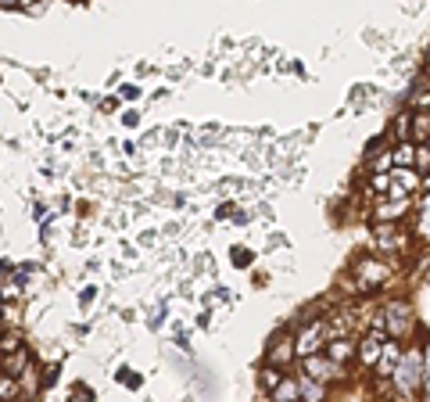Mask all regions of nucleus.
Instances as JSON below:
<instances>
[{
    "mask_svg": "<svg viewBox=\"0 0 430 402\" xmlns=\"http://www.w3.org/2000/svg\"><path fill=\"white\" fill-rule=\"evenodd\" d=\"M423 374H427L423 352H420V349H405L402 359H398V367H395V374H391L398 395H402V399H413V395L420 392V385H423Z\"/></svg>",
    "mask_w": 430,
    "mask_h": 402,
    "instance_id": "1",
    "label": "nucleus"
},
{
    "mask_svg": "<svg viewBox=\"0 0 430 402\" xmlns=\"http://www.w3.org/2000/svg\"><path fill=\"white\" fill-rule=\"evenodd\" d=\"M380 327H384V334H391L395 342H398V337H409V334H413V305L402 302V299L387 302L380 309Z\"/></svg>",
    "mask_w": 430,
    "mask_h": 402,
    "instance_id": "2",
    "label": "nucleus"
},
{
    "mask_svg": "<svg viewBox=\"0 0 430 402\" xmlns=\"http://www.w3.org/2000/svg\"><path fill=\"white\" fill-rule=\"evenodd\" d=\"M327 342H330V324H327V320H312L305 330L294 337V355H301V359H305V355H316Z\"/></svg>",
    "mask_w": 430,
    "mask_h": 402,
    "instance_id": "3",
    "label": "nucleus"
},
{
    "mask_svg": "<svg viewBox=\"0 0 430 402\" xmlns=\"http://www.w3.org/2000/svg\"><path fill=\"white\" fill-rule=\"evenodd\" d=\"M355 273H359V291H370V287L387 284V277H391V262L387 259H359Z\"/></svg>",
    "mask_w": 430,
    "mask_h": 402,
    "instance_id": "4",
    "label": "nucleus"
},
{
    "mask_svg": "<svg viewBox=\"0 0 430 402\" xmlns=\"http://www.w3.org/2000/svg\"><path fill=\"white\" fill-rule=\"evenodd\" d=\"M305 374L312 377V380H319V385H330V380H344L348 374H344V367H337L334 359H327V355H305Z\"/></svg>",
    "mask_w": 430,
    "mask_h": 402,
    "instance_id": "5",
    "label": "nucleus"
},
{
    "mask_svg": "<svg viewBox=\"0 0 430 402\" xmlns=\"http://www.w3.org/2000/svg\"><path fill=\"white\" fill-rule=\"evenodd\" d=\"M423 187V176L416 169H391V194L395 198H405L409 190H420Z\"/></svg>",
    "mask_w": 430,
    "mask_h": 402,
    "instance_id": "6",
    "label": "nucleus"
},
{
    "mask_svg": "<svg viewBox=\"0 0 430 402\" xmlns=\"http://www.w3.org/2000/svg\"><path fill=\"white\" fill-rule=\"evenodd\" d=\"M327 359H334L337 367H348L355 359V345L348 342V337H330L327 342Z\"/></svg>",
    "mask_w": 430,
    "mask_h": 402,
    "instance_id": "7",
    "label": "nucleus"
},
{
    "mask_svg": "<svg viewBox=\"0 0 430 402\" xmlns=\"http://www.w3.org/2000/svg\"><path fill=\"white\" fill-rule=\"evenodd\" d=\"M380 349H384V334H370V337H362V342H359L355 355L362 359V367H377Z\"/></svg>",
    "mask_w": 430,
    "mask_h": 402,
    "instance_id": "8",
    "label": "nucleus"
},
{
    "mask_svg": "<svg viewBox=\"0 0 430 402\" xmlns=\"http://www.w3.org/2000/svg\"><path fill=\"white\" fill-rule=\"evenodd\" d=\"M291 359H294V337H291V334L276 337V342L269 345V363H273V367H287Z\"/></svg>",
    "mask_w": 430,
    "mask_h": 402,
    "instance_id": "9",
    "label": "nucleus"
},
{
    "mask_svg": "<svg viewBox=\"0 0 430 402\" xmlns=\"http://www.w3.org/2000/svg\"><path fill=\"white\" fill-rule=\"evenodd\" d=\"M294 380H298V399H301V402H322V399H327V385L312 380L309 374H301V377H294Z\"/></svg>",
    "mask_w": 430,
    "mask_h": 402,
    "instance_id": "10",
    "label": "nucleus"
},
{
    "mask_svg": "<svg viewBox=\"0 0 430 402\" xmlns=\"http://www.w3.org/2000/svg\"><path fill=\"white\" fill-rule=\"evenodd\" d=\"M398 359H402V345H398V342H384L380 359H377L380 377H391V374H395V367H398Z\"/></svg>",
    "mask_w": 430,
    "mask_h": 402,
    "instance_id": "11",
    "label": "nucleus"
},
{
    "mask_svg": "<svg viewBox=\"0 0 430 402\" xmlns=\"http://www.w3.org/2000/svg\"><path fill=\"white\" fill-rule=\"evenodd\" d=\"M430 140V115H413V126H409V144H427Z\"/></svg>",
    "mask_w": 430,
    "mask_h": 402,
    "instance_id": "12",
    "label": "nucleus"
},
{
    "mask_svg": "<svg viewBox=\"0 0 430 402\" xmlns=\"http://www.w3.org/2000/svg\"><path fill=\"white\" fill-rule=\"evenodd\" d=\"M409 212V201H377V219H398V216H405Z\"/></svg>",
    "mask_w": 430,
    "mask_h": 402,
    "instance_id": "13",
    "label": "nucleus"
},
{
    "mask_svg": "<svg viewBox=\"0 0 430 402\" xmlns=\"http://www.w3.org/2000/svg\"><path fill=\"white\" fill-rule=\"evenodd\" d=\"M273 402H298V380H280V385L273 388Z\"/></svg>",
    "mask_w": 430,
    "mask_h": 402,
    "instance_id": "14",
    "label": "nucleus"
},
{
    "mask_svg": "<svg viewBox=\"0 0 430 402\" xmlns=\"http://www.w3.org/2000/svg\"><path fill=\"white\" fill-rule=\"evenodd\" d=\"M391 162H395V169H409L416 162V144H402L398 151L391 155Z\"/></svg>",
    "mask_w": 430,
    "mask_h": 402,
    "instance_id": "15",
    "label": "nucleus"
},
{
    "mask_svg": "<svg viewBox=\"0 0 430 402\" xmlns=\"http://www.w3.org/2000/svg\"><path fill=\"white\" fill-rule=\"evenodd\" d=\"M26 367H29V355L22 352V349H18L15 355H8V359H4V370H8V377H18V374L26 370Z\"/></svg>",
    "mask_w": 430,
    "mask_h": 402,
    "instance_id": "16",
    "label": "nucleus"
},
{
    "mask_svg": "<svg viewBox=\"0 0 430 402\" xmlns=\"http://www.w3.org/2000/svg\"><path fill=\"white\" fill-rule=\"evenodd\" d=\"M416 234L423 241H430V198L420 201V219H416Z\"/></svg>",
    "mask_w": 430,
    "mask_h": 402,
    "instance_id": "17",
    "label": "nucleus"
},
{
    "mask_svg": "<svg viewBox=\"0 0 430 402\" xmlns=\"http://www.w3.org/2000/svg\"><path fill=\"white\" fill-rule=\"evenodd\" d=\"M391 169H395V162H391V151H380V155L370 162V173H373V176H380V173H391Z\"/></svg>",
    "mask_w": 430,
    "mask_h": 402,
    "instance_id": "18",
    "label": "nucleus"
},
{
    "mask_svg": "<svg viewBox=\"0 0 430 402\" xmlns=\"http://www.w3.org/2000/svg\"><path fill=\"white\" fill-rule=\"evenodd\" d=\"M409 126H413V112H402L398 122H395V133H398L402 144H409Z\"/></svg>",
    "mask_w": 430,
    "mask_h": 402,
    "instance_id": "19",
    "label": "nucleus"
},
{
    "mask_svg": "<svg viewBox=\"0 0 430 402\" xmlns=\"http://www.w3.org/2000/svg\"><path fill=\"white\" fill-rule=\"evenodd\" d=\"M280 380H284V374H280L276 367H266V370H262V385H266V388H276Z\"/></svg>",
    "mask_w": 430,
    "mask_h": 402,
    "instance_id": "20",
    "label": "nucleus"
},
{
    "mask_svg": "<svg viewBox=\"0 0 430 402\" xmlns=\"http://www.w3.org/2000/svg\"><path fill=\"white\" fill-rule=\"evenodd\" d=\"M416 162H420L423 169H430V151H427L423 144H416Z\"/></svg>",
    "mask_w": 430,
    "mask_h": 402,
    "instance_id": "21",
    "label": "nucleus"
},
{
    "mask_svg": "<svg viewBox=\"0 0 430 402\" xmlns=\"http://www.w3.org/2000/svg\"><path fill=\"white\" fill-rule=\"evenodd\" d=\"M0 4H15V0H0Z\"/></svg>",
    "mask_w": 430,
    "mask_h": 402,
    "instance_id": "22",
    "label": "nucleus"
},
{
    "mask_svg": "<svg viewBox=\"0 0 430 402\" xmlns=\"http://www.w3.org/2000/svg\"><path fill=\"white\" fill-rule=\"evenodd\" d=\"M427 187H430V180H427Z\"/></svg>",
    "mask_w": 430,
    "mask_h": 402,
    "instance_id": "23",
    "label": "nucleus"
}]
</instances>
